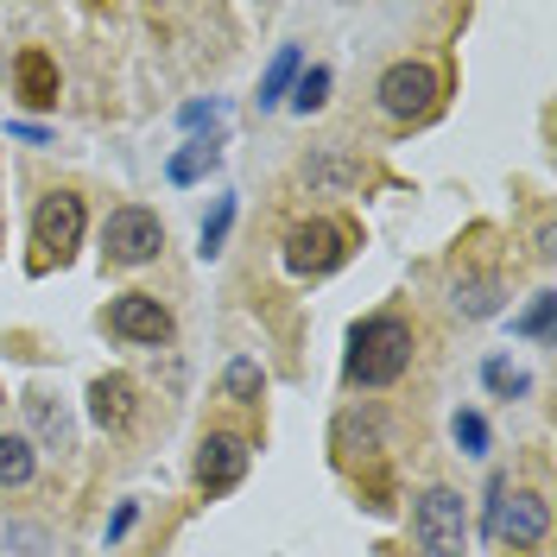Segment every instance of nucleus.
<instances>
[{
  "mask_svg": "<svg viewBox=\"0 0 557 557\" xmlns=\"http://www.w3.org/2000/svg\"><path fill=\"white\" fill-rule=\"evenodd\" d=\"M494 305H500L494 278H456V311L462 317H494Z\"/></svg>",
  "mask_w": 557,
  "mask_h": 557,
  "instance_id": "6ab92c4d",
  "label": "nucleus"
},
{
  "mask_svg": "<svg viewBox=\"0 0 557 557\" xmlns=\"http://www.w3.org/2000/svg\"><path fill=\"white\" fill-rule=\"evenodd\" d=\"M552 311H557V298H552V292H539V298L525 305V317L513 323V336H532V343H539V336H552Z\"/></svg>",
  "mask_w": 557,
  "mask_h": 557,
  "instance_id": "412c9836",
  "label": "nucleus"
},
{
  "mask_svg": "<svg viewBox=\"0 0 557 557\" xmlns=\"http://www.w3.org/2000/svg\"><path fill=\"white\" fill-rule=\"evenodd\" d=\"M139 412V386L127 374H102V381L89 386V418L102 424V431H127Z\"/></svg>",
  "mask_w": 557,
  "mask_h": 557,
  "instance_id": "9d476101",
  "label": "nucleus"
},
{
  "mask_svg": "<svg viewBox=\"0 0 557 557\" xmlns=\"http://www.w3.org/2000/svg\"><path fill=\"white\" fill-rule=\"evenodd\" d=\"M33 242H38V273L51 267V260H70V247L83 242V197H70V190H51L33 215Z\"/></svg>",
  "mask_w": 557,
  "mask_h": 557,
  "instance_id": "39448f33",
  "label": "nucleus"
},
{
  "mask_svg": "<svg viewBox=\"0 0 557 557\" xmlns=\"http://www.w3.org/2000/svg\"><path fill=\"white\" fill-rule=\"evenodd\" d=\"M323 102H330V70H323V64L298 70V83H292V108H298V114H311V108H323Z\"/></svg>",
  "mask_w": 557,
  "mask_h": 557,
  "instance_id": "aec40b11",
  "label": "nucleus"
},
{
  "mask_svg": "<svg viewBox=\"0 0 557 557\" xmlns=\"http://www.w3.org/2000/svg\"><path fill=\"white\" fill-rule=\"evenodd\" d=\"M456 444H462V456H482L487 450V418L482 412H456Z\"/></svg>",
  "mask_w": 557,
  "mask_h": 557,
  "instance_id": "4be33fe9",
  "label": "nucleus"
},
{
  "mask_svg": "<svg viewBox=\"0 0 557 557\" xmlns=\"http://www.w3.org/2000/svg\"><path fill=\"white\" fill-rule=\"evenodd\" d=\"M38 469V456L26 437H13V431H0V487H26Z\"/></svg>",
  "mask_w": 557,
  "mask_h": 557,
  "instance_id": "dca6fc26",
  "label": "nucleus"
},
{
  "mask_svg": "<svg viewBox=\"0 0 557 557\" xmlns=\"http://www.w3.org/2000/svg\"><path fill=\"white\" fill-rule=\"evenodd\" d=\"M260 393H267V374H260V368H253V361H228V368H222V399H235V406H253V399H260Z\"/></svg>",
  "mask_w": 557,
  "mask_h": 557,
  "instance_id": "f3484780",
  "label": "nucleus"
},
{
  "mask_svg": "<svg viewBox=\"0 0 557 557\" xmlns=\"http://www.w3.org/2000/svg\"><path fill=\"white\" fill-rule=\"evenodd\" d=\"M298 70H305L298 45H278V58L267 64V76H260V96H253V102H260V108H278V102H285V89L298 83Z\"/></svg>",
  "mask_w": 557,
  "mask_h": 557,
  "instance_id": "4468645a",
  "label": "nucleus"
},
{
  "mask_svg": "<svg viewBox=\"0 0 557 557\" xmlns=\"http://www.w3.org/2000/svg\"><path fill=\"white\" fill-rule=\"evenodd\" d=\"M348 222H330V215H317V222H298L292 235H285V267L298 278H323V273H336L348 260Z\"/></svg>",
  "mask_w": 557,
  "mask_h": 557,
  "instance_id": "7ed1b4c3",
  "label": "nucleus"
},
{
  "mask_svg": "<svg viewBox=\"0 0 557 557\" xmlns=\"http://www.w3.org/2000/svg\"><path fill=\"white\" fill-rule=\"evenodd\" d=\"M139 520V507L134 500H121V507H114V520H108V545H114V539H127V525Z\"/></svg>",
  "mask_w": 557,
  "mask_h": 557,
  "instance_id": "b1692460",
  "label": "nucleus"
},
{
  "mask_svg": "<svg viewBox=\"0 0 557 557\" xmlns=\"http://www.w3.org/2000/svg\"><path fill=\"white\" fill-rule=\"evenodd\" d=\"M412 368V323L406 317H368L348 336V381L355 386H393Z\"/></svg>",
  "mask_w": 557,
  "mask_h": 557,
  "instance_id": "f257e3e1",
  "label": "nucleus"
},
{
  "mask_svg": "<svg viewBox=\"0 0 557 557\" xmlns=\"http://www.w3.org/2000/svg\"><path fill=\"white\" fill-rule=\"evenodd\" d=\"M215 165H222V139H190L184 152H172L165 172H172V184H197V177L215 172Z\"/></svg>",
  "mask_w": 557,
  "mask_h": 557,
  "instance_id": "2eb2a0df",
  "label": "nucleus"
},
{
  "mask_svg": "<svg viewBox=\"0 0 557 557\" xmlns=\"http://www.w3.org/2000/svg\"><path fill=\"white\" fill-rule=\"evenodd\" d=\"M374 96H381V108L393 114V121H424V114L437 108V70L406 58V64H393L381 76V89H374Z\"/></svg>",
  "mask_w": 557,
  "mask_h": 557,
  "instance_id": "423d86ee",
  "label": "nucleus"
},
{
  "mask_svg": "<svg viewBox=\"0 0 557 557\" xmlns=\"http://www.w3.org/2000/svg\"><path fill=\"white\" fill-rule=\"evenodd\" d=\"M13 89H20L26 108H51L58 102V58L38 51V45H26V51L13 58Z\"/></svg>",
  "mask_w": 557,
  "mask_h": 557,
  "instance_id": "9b49d317",
  "label": "nucleus"
},
{
  "mask_svg": "<svg viewBox=\"0 0 557 557\" xmlns=\"http://www.w3.org/2000/svg\"><path fill=\"white\" fill-rule=\"evenodd\" d=\"M108 330H114L121 343H165V336H172V311H165L152 292H121V298L108 305Z\"/></svg>",
  "mask_w": 557,
  "mask_h": 557,
  "instance_id": "0eeeda50",
  "label": "nucleus"
},
{
  "mask_svg": "<svg viewBox=\"0 0 557 557\" xmlns=\"http://www.w3.org/2000/svg\"><path fill=\"white\" fill-rule=\"evenodd\" d=\"M494 532L513 545V552H525V545H539L545 532H552V507H545V494H513L507 507H500V520H494Z\"/></svg>",
  "mask_w": 557,
  "mask_h": 557,
  "instance_id": "1a4fd4ad",
  "label": "nucleus"
},
{
  "mask_svg": "<svg viewBox=\"0 0 557 557\" xmlns=\"http://www.w3.org/2000/svg\"><path fill=\"white\" fill-rule=\"evenodd\" d=\"M482 374H487V386H494V393H507V399H520V393H525V374H520V368H507V361H487Z\"/></svg>",
  "mask_w": 557,
  "mask_h": 557,
  "instance_id": "5701e85b",
  "label": "nucleus"
},
{
  "mask_svg": "<svg viewBox=\"0 0 557 557\" xmlns=\"http://www.w3.org/2000/svg\"><path fill=\"white\" fill-rule=\"evenodd\" d=\"M305 184L311 190H355L361 184V159H348V152H311L305 159Z\"/></svg>",
  "mask_w": 557,
  "mask_h": 557,
  "instance_id": "ddd939ff",
  "label": "nucleus"
},
{
  "mask_svg": "<svg viewBox=\"0 0 557 557\" xmlns=\"http://www.w3.org/2000/svg\"><path fill=\"white\" fill-rule=\"evenodd\" d=\"M203 121H222V102H190L184 108V127H203Z\"/></svg>",
  "mask_w": 557,
  "mask_h": 557,
  "instance_id": "393cba45",
  "label": "nucleus"
},
{
  "mask_svg": "<svg viewBox=\"0 0 557 557\" xmlns=\"http://www.w3.org/2000/svg\"><path fill=\"white\" fill-rule=\"evenodd\" d=\"M165 247V222L152 215V209H114L102 228V253L114 260V267H146L152 253Z\"/></svg>",
  "mask_w": 557,
  "mask_h": 557,
  "instance_id": "20e7f679",
  "label": "nucleus"
},
{
  "mask_svg": "<svg viewBox=\"0 0 557 557\" xmlns=\"http://www.w3.org/2000/svg\"><path fill=\"white\" fill-rule=\"evenodd\" d=\"M412 539L424 557H462L469 545V507L456 487H424L412 507Z\"/></svg>",
  "mask_w": 557,
  "mask_h": 557,
  "instance_id": "f03ea898",
  "label": "nucleus"
},
{
  "mask_svg": "<svg viewBox=\"0 0 557 557\" xmlns=\"http://www.w3.org/2000/svg\"><path fill=\"white\" fill-rule=\"evenodd\" d=\"M26 418H33V431L51 444V450H76V424H70L64 399H51V393H26Z\"/></svg>",
  "mask_w": 557,
  "mask_h": 557,
  "instance_id": "f8f14e48",
  "label": "nucleus"
},
{
  "mask_svg": "<svg viewBox=\"0 0 557 557\" xmlns=\"http://www.w3.org/2000/svg\"><path fill=\"white\" fill-rule=\"evenodd\" d=\"M242 475H247V444L228 437V431H209L203 450H197V487L203 494H228Z\"/></svg>",
  "mask_w": 557,
  "mask_h": 557,
  "instance_id": "6e6552de",
  "label": "nucleus"
},
{
  "mask_svg": "<svg viewBox=\"0 0 557 557\" xmlns=\"http://www.w3.org/2000/svg\"><path fill=\"white\" fill-rule=\"evenodd\" d=\"M7 134H13V139H26V146H45V139H51V134H45V127H33V121H13Z\"/></svg>",
  "mask_w": 557,
  "mask_h": 557,
  "instance_id": "a878e982",
  "label": "nucleus"
},
{
  "mask_svg": "<svg viewBox=\"0 0 557 557\" xmlns=\"http://www.w3.org/2000/svg\"><path fill=\"white\" fill-rule=\"evenodd\" d=\"M228 228H235V197H215V209L203 215V235H197V253H203V260H215V253H222V242H228Z\"/></svg>",
  "mask_w": 557,
  "mask_h": 557,
  "instance_id": "a211bd4d",
  "label": "nucleus"
}]
</instances>
